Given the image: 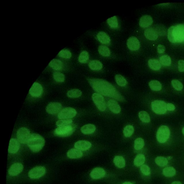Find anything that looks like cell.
Instances as JSON below:
<instances>
[{
	"label": "cell",
	"instance_id": "1",
	"mask_svg": "<svg viewBox=\"0 0 184 184\" xmlns=\"http://www.w3.org/2000/svg\"><path fill=\"white\" fill-rule=\"evenodd\" d=\"M88 81L95 91L101 95L112 98L119 101H123L124 98L112 84L101 79H89Z\"/></svg>",
	"mask_w": 184,
	"mask_h": 184
},
{
	"label": "cell",
	"instance_id": "2",
	"mask_svg": "<svg viewBox=\"0 0 184 184\" xmlns=\"http://www.w3.org/2000/svg\"><path fill=\"white\" fill-rule=\"evenodd\" d=\"M168 37V40L172 43L184 42V23L169 27Z\"/></svg>",
	"mask_w": 184,
	"mask_h": 184
},
{
	"label": "cell",
	"instance_id": "3",
	"mask_svg": "<svg viewBox=\"0 0 184 184\" xmlns=\"http://www.w3.org/2000/svg\"><path fill=\"white\" fill-rule=\"evenodd\" d=\"M27 145L31 151L38 152L42 150L45 144L44 139L38 134H33L31 135L27 143Z\"/></svg>",
	"mask_w": 184,
	"mask_h": 184
},
{
	"label": "cell",
	"instance_id": "4",
	"mask_svg": "<svg viewBox=\"0 0 184 184\" xmlns=\"http://www.w3.org/2000/svg\"><path fill=\"white\" fill-rule=\"evenodd\" d=\"M75 131V127L70 124L67 126L59 127L54 131L56 135L62 137L69 136L73 134Z\"/></svg>",
	"mask_w": 184,
	"mask_h": 184
},
{
	"label": "cell",
	"instance_id": "5",
	"mask_svg": "<svg viewBox=\"0 0 184 184\" xmlns=\"http://www.w3.org/2000/svg\"><path fill=\"white\" fill-rule=\"evenodd\" d=\"M170 134L171 131L169 127L165 126H162L158 130L156 138L160 143H164L169 138Z\"/></svg>",
	"mask_w": 184,
	"mask_h": 184
},
{
	"label": "cell",
	"instance_id": "6",
	"mask_svg": "<svg viewBox=\"0 0 184 184\" xmlns=\"http://www.w3.org/2000/svg\"><path fill=\"white\" fill-rule=\"evenodd\" d=\"M167 104L165 101L156 100L151 104L152 111L156 114L161 115L165 114L167 111Z\"/></svg>",
	"mask_w": 184,
	"mask_h": 184
},
{
	"label": "cell",
	"instance_id": "7",
	"mask_svg": "<svg viewBox=\"0 0 184 184\" xmlns=\"http://www.w3.org/2000/svg\"><path fill=\"white\" fill-rule=\"evenodd\" d=\"M92 97L98 109L101 111H105L107 108L106 104L103 96L98 93H95L93 94Z\"/></svg>",
	"mask_w": 184,
	"mask_h": 184
},
{
	"label": "cell",
	"instance_id": "8",
	"mask_svg": "<svg viewBox=\"0 0 184 184\" xmlns=\"http://www.w3.org/2000/svg\"><path fill=\"white\" fill-rule=\"evenodd\" d=\"M31 136L30 131L25 127H22L18 130L17 136L18 140L21 144L27 143Z\"/></svg>",
	"mask_w": 184,
	"mask_h": 184
},
{
	"label": "cell",
	"instance_id": "9",
	"mask_svg": "<svg viewBox=\"0 0 184 184\" xmlns=\"http://www.w3.org/2000/svg\"><path fill=\"white\" fill-rule=\"evenodd\" d=\"M77 114V111L71 107H67L63 109L59 113L58 118L61 119H69L73 118Z\"/></svg>",
	"mask_w": 184,
	"mask_h": 184
},
{
	"label": "cell",
	"instance_id": "10",
	"mask_svg": "<svg viewBox=\"0 0 184 184\" xmlns=\"http://www.w3.org/2000/svg\"><path fill=\"white\" fill-rule=\"evenodd\" d=\"M46 172V168L42 166H38L32 168L29 171V177L31 179H38L43 176Z\"/></svg>",
	"mask_w": 184,
	"mask_h": 184
},
{
	"label": "cell",
	"instance_id": "11",
	"mask_svg": "<svg viewBox=\"0 0 184 184\" xmlns=\"http://www.w3.org/2000/svg\"><path fill=\"white\" fill-rule=\"evenodd\" d=\"M62 108L61 104L58 102H51L47 106L46 111L49 114L56 115L60 112Z\"/></svg>",
	"mask_w": 184,
	"mask_h": 184
},
{
	"label": "cell",
	"instance_id": "12",
	"mask_svg": "<svg viewBox=\"0 0 184 184\" xmlns=\"http://www.w3.org/2000/svg\"><path fill=\"white\" fill-rule=\"evenodd\" d=\"M43 93L42 86L36 82L33 83L29 91V94L33 97H39L42 96Z\"/></svg>",
	"mask_w": 184,
	"mask_h": 184
},
{
	"label": "cell",
	"instance_id": "13",
	"mask_svg": "<svg viewBox=\"0 0 184 184\" xmlns=\"http://www.w3.org/2000/svg\"><path fill=\"white\" fill-rule=\"evenodd\" d=\"M127 46L131 50L136 51L140 48V44L138 38L132 36L127 40Z\"/></svg>",
	"mask_w": 184,
	"mask_h": 184
},
{
	"label": "cell",
	"instance_id": "14",
	"mask_svg": "<svg viewBox=\"0 0 184 184\" xmlns=\"http://www.w3.org/2000/svg\"><path fill=\"white\" fill-rule=\"evenodd\" d=\"M23 165L20 163H15L11 166L9 170V173L12 176H16L23 171Z\"/></svg>",
	"mask_w": 184,
	"mask_h": 184
},
{
	"label": "cell",
	"instance_id": "15",
	"mask_svg": "<svg viewBox=\"0 0 184 184\" xmlns=\"http://www.w3.org/2000/svg\"><path fill=\"white\" fill-rule=\"evenodd\" d=\"M20 148V144L18 140L12 138L10 141L8 152L9 153L15 154L19 151Z\"/></svg>",
	"mask_w": 184,
	"mask_h": 184
},
{
	"label": "cell",
	"instance_id": "16",
	"mask_svg": "<svg viewBox=\"0 0 184 184\" xmlns=\"http://www.w3.org/2000/svg\"><path fill=\"white\" fill-rule=\"evenodd\" d=\"M105 171L102 168L97 167L94 168L91 172V177L94 179H99L104 177Z\"/></svg>",
	"mask_w": 184,
	"mask_h": 184
},
{
	"label": "cell",
	"instance_id": "17",
	"mask_svg": "<svg viewBox=\"0 0 184 184\" xmlns=\"http://www.w3.org/2000/svg\"><path fill=\"white\" fill-rule=\"evenodd\" d=\"M158 33L155 29L152 28L146 29L144 31V35L148 39L154 41L157 39L158 38Z\"/></svg>",
	"mask_w": 184,
	"mask_h": 184
},
{
	"label": "cell",
	"instance_id": "18",
	"mask_svg": "<svg viewBox=\"0 0 184 184\" xmlns=\"http://www.w3.org/2000/svg\"><path fill=\"white\" fill-rule=\"evenodd\" d=\"M91 147V142L86 140H79L76 142L75 147L76 149L81 151L89 150Z\"/></svg>",
	"mask_w": 184,
	"mask_h": 184
},
{
	"label": "cell",
	"instance_id": "19",
	"mask_svg": "<svg viewBox=\"0 0 184 184\" xmlns=\"http://www.w3.org/2000/svg\"><path fill=\"white\" fill-rule=\"evenodd\" d=\"M107 106L111 112L115 114H118L121 112V108L120 105L114 100H110L107 102Z\"/></svg>",
	"mask_w": 184,
	"mask_h": 184
},
{
	"label": "cell",
	"instance_id": "20",
	"mask_svg": "<svg viewBox=\"0 0 184 184\" xmlns=\"http://www.w3.org/2000/svg\"><path fill=\"white\" fill-rule=\"evenodd\" d=\"M153 19L149 15H145L141 18L139 25L142 28H146L151 26L153 23Z\"/></svg>",
	"mask_w": 184,
	"mask_h": 184
},
{
	"label": "cell",
	"instance_id": "21",
	"mask_svg": "<svg viewBox=\"0 0 184 184\" xmlns=\"http://www.w3.org/2000/svg\"><path fill=\"white\" fill-rule=\"evenodd\" d=\"M67 155L70 158L76 159L82 157L83 156V153L81 150L76 148H72L67 152Z\"/></svg>",
	"mask_w": 184,
	"mask_h": 184
},
{
	"label": "cell",
	"instance_id": "22",
	"mask_svg": "<svg viewBox=\"0 0 184 184\" xmlns=\"http://www.w3.org/2000/svg\"><path fill=\"white\" fill-rule=\"evenodd\" d=\"M98 40L104 44H108L111 42V39L108 35L104 32L101 31L97 35Z\"/></svg>",
	"mask_w": 184,
	"mask_h": 184
},
{
	"label": "cell",
	"instance_id": "23",
	"mask_svg": "<svg viewBox=\"0 0 184 184\" xmlns=\"http://www.w3.org/2000/svg\"><path fill=\"white\" fill-rule=\"evenodd\" d=\"M96 127L95 125L92 124H88L84 125L81 128V132L85 135H90L93 134L95 132Z\"/></svg>",
	"mask_w": 184,
	"mask_h": 184
},
{
	"label": "cell",
	"instance_id": "24",
	"mask_svg": "<svg viewBox=\"0 0 184 184\" xmlns=\"http://www.w3.org/2000/svg\"><path fill=\"white\" fill-rule=\"evenodd\" d=\"M148 66L151 69L154 70H158L162 67L161 64L157 60L150 59L148 62Z\"/></svg>",
	"mask_w": 184,
	"mask_h": 184
},
{
	"label": "cell",
	"instance_id": "25",
	"mask_svg": "<svg viewBox=\"0 0 184 184\" xmlns=\"http://www.w3.org/2000/svg\"><path fill=\"white\" fill-rule=\"evenodd\" d=\"M51 67L56 70H60L62 69L63 64L60 60L53 59L51 61L49 64Z\"/></svg>",
	"mask_w": 184,
	"mask_h": 184
},
{
	"label": "cell",
	"instance_id": "26",
	"mask_svg": "<svg viewBox=\"0 0 184 184\" xmlns=\"http://www.w3.org/2000/svg\"><path fill=\"white\" fill-rule=\"evenodd\" d=\"M89 66L91 70H99L103 68V64L99 60H92L89 63Z\"/></svg>",
	"mask_w": 184,
	"mask_h": 184
},
{
	"label": "cell",
	"instance_id": "27",
	"mask_svg": "<svg viewBox=\"0 0 184 184\" xmlns=\"http://www.w3.org/2000/svg\"><path fill=\"white\" fill-rule=\"evenodd\" d=\"M149 86L150 89L154 91H159L162 89V84L157 80H152L150 82Z\"/></svg>",
	"mask_w": 184,
	"mask_h": 184
},
{
	"label": "cell",
	"instance_id": "28",
	"mask_svg": "<svg viewBox=\"0 0 184 184\" xmlns=\"http://www.w3.org/2000/svg\"><path fill=\"white\" fill-rule=\"evenodd\" d=\"M114 162L115 165L119 168H124L126 164L124 158L121 156H115L114 158Z\"/></svg>",
	"mask_w": 184,
	"mask_h": 184
},
{
	"label": "cell",
	"instance_id": "29",
	"mask_svg": "<svg viewBox=\"0 0 184 184\" xmlns=\"http://www.w3.org/2000/svg\"><path fill=\"white\" fill-rule=\"evenodd\" d=\"M145 160V158L144 154H138L135 158L134 161L135 165L137 167L142 166L144 164Z\"/></svg>",
	"mask_w": 184,
	"mask_h": 184
},
{
	"label": "cell",
	"instance_id": "30",
	"mask_svg": "<svg viewBox=\"0 0 184 184\" xmlns=\"http://www.w3.org/2000/svg\"><path fill=\"white\" fill-rule=\"evenodd\" d=\"M82 95V92L79 89H73L70 90L67 93V96L72 98L79 97Z\"/></svg>",
	"mask_w": 184,
	"mask_h": 184
},
{
	"label": "cell",
	"instance_id": "31",
	"mask_svg": "<svg viewBox=\"0 0 184 184\" xmlns=\"http://www.w3.org/2000/svg\"><path fill=\"white\" fill-rule=\"evenodd\" d=\"M134 128L132 125H127L123 130V133L124 136L126 138H130L134 134Z\"/></svg>",
	"mask_w": 184,
	"mask_h": 184
},
{
	"label": "cell",
	"instance_id": "32",
	"mask_svg": "<svg viewBox=\"0 0 184 184\" xmlns=\"http://www.w3.org/2000/svg\"><path fill=\"white\" fill-rule=\"evenodd\" d=\"M140 120L143 122L148 123L150 122V118L149 114L145 111H140L138 114Z\"/></svg>",
	"mask_w": 184,
	"mask_h": 184
},
{
	"label": "cell",
	"instance_id": "33",
	"mask_svg": "<svg viewBox=\"0 0 184 184\" xmlns=\"http://www.w3.org/2000/svg\"><path fill=\"white\" fill-rule=\"evenodd\" d=\"M164 176L167 177H172L176 174L175 169L173 167H168L164 168L162 171Z\"/></svg>",
	"mask_w": 184,
	"mask_h": 184
},
{
	"label": "cell",
	"instance_id": "34",
	"mask_svg": "<svg viewBox=\"0 0 184 184\" xmlns=\"http://www.w3.org/2000/svg\"><path fill=\"white\" fill-rule=\"evenodd\" d=\"M98 51L99 54L104 56H109L111 55V51L107 46H100L98 48Z\"/></svg>",
	"mask_w": 184,
	"mask_h": 184
},
{
	"label": "cell",
	"instance_id": "35",
	"mask_svg": "<svg viewBox=\"0 0 184 184\" xmlns=\"http://www.w3.org/2000/svg\"><path fill=\"white\" fill-rule=\"evenodd\" d=\"M159 60L160 63L165 66H170L172 63L171 58L168 55H164L160 56Z\"/></svg>",
	"mask_w": 184,
	"mask_h": 184
},
{
	"label": "cell",
	"instance_id": "36",
	"mask_svg": "<svg viewBox=\"0 0 184 184\" xmlns=\"http://www.w3.org/2000/svg\"><path fill=\"white\" fill-rule=\"evenodd\" d=\"M107 23L111 28L116 29L118 26V19L116 16L107 19Z\"/></svg>",
	"mask_w": 184,
	"mask_h": 184
},
{
	"label": "cell",
	"instance_id": "37",
	"mask_svg": "<svg viewBox=\"0 0 184 184\" xmlns=\"http://www.w3.org/2000/svg\"><path fill=\"white\" fill-rule=\"evenodd\" d=\"M145 142L144 139L141 138L136 139L134 142V148L137 150L142 149L144 148Z\"/></svg>",
	"mask_w": 184,
	"mask_h": 184
},
{
	"label": "cell",
	"instance_id": "38",
	"mask_svg": "<svg viewBox=\"0 0 184 184\" xmlns=\"http://www.w3.org/2000/svg\"><path fill=\"white\" fill-rule=\"evenodd\" d=\"M115 80L117 83L121 87H124L127 83L126 79L122 76L120 75H115Z\"/></svg>",
	"mask_w": 184,
	"mask_h": 184
},
{
	"label": "cell",
	"instance_id": "39",
	"mask_svg": "<svg viewBox=\"0 0 184 184\" xmlns=\"http://www.w3.org/2000/svg\"><path fill=\"white\" fill-rule=\"evenodd\" d=\"M89 53L86 51H83L80 53L79 57V61L81 63H85L89 59Z\"/></svg>",
	"mask_w": 184,
	"mask_h": 184
},
{
	"label": "cell",
	"instance_id": "40",
	"mask_svg": "<svg viewBox=\"0 0 184 184\" xmlns=\"http://www.w3.org/2000/svg\"><path fill=\"white\" fill-rule=\"evenodd\" d=\"M155 162L157 165L160 167H164L168 163L167 158L163 156H158L155 158Z\"/></svg>",
	"mask_w": 184,
	"mask_h": 184
},
{
	"label": "cell",
	"instance_id": "41",
	"mask_svg": "<svg viewBox=\"0 0 184 184\" xmlns=\"http://www.w3.org/2000/svg\"><path fill=\"white\" fill-rule=\"evenodd\" d=\"M54 79L58 83H63L65 80V76L63 74L60 72H55L53 74Z\"/></svg>",
	"mask_w": 184,
	"mask_h": 184
},
{
	"label": "cell",
	"instance_id": "42",
	"mask_svg": "<svg viewBox=\"0 0 184 184\" xmlns=\"http://www.w3.org/2000/svg\"><path fill=\"white\" fill-rule=\"evenodd\" d=\"M172 85L174 89L178 91H181L183 89V85L181 82L177 80H173L171 82Z\"/></svg>",
	"mask_w": 184,
	"mask_h": 184
},
{
	"label": "cell",
	"instance_id": "43",
	"mask_svg": "<svg viewBox=\"0 0 184 184\" xmlns=\"http://www.w3.org/2000/svg\"><path fill=\"white\" fill-rule=\"evenodd\" d=\"M72 122L73 121L71 119H62L58 121L56 124L58 127H62L72 124Z\"/></svg>",
	"mask_w": 184,
	"mask_h": 184
},
{
	"label": "cell",
	"instance_id": "44",
	"mask_svg": "<svg viewBox=\"0 0 184 184\" xmlns=\"http://www.w3.org/2000/svg\"><path fill=\"white\" fill-rule=\"evenodd\" d=\"M58 55L60 57L65 59H70L72 56L71 52L69 50L66 49L61 50L59 53Z\"/></svg>",
	"mask_w": 184,
	"mask_h": 184
},
{
	"label": "cell",
	"instance_id": "45",
	"mask_svg": "<svg viewBox=\"0 0 184 184\" xmlns=\"http://www.w3.org/2000/svg\"><path fill=\"white\" fill-rule=\"evenodd\" d=\"M140 170L142 173L145 175H150V169L148 166L146 165H143L141 166Z\"/></svg>",
	"mask_w": 184,
	"mask_h": 184
},
{
	"label": "cell",
	"instance_id": "46",
	"mask_svg": "<svg viewBox=\"0 0 184 184\" xmlns=\"http://www.w3.org/2000/svg\"><path fill=\"white\" fill-rule=\"evenodd\" d=\"M178 68L180 72L184 71V60H179L178 62Z\"/></svg>",
	"mask_w": 184,
	"mask_h": 184
},
{
	"label": "cell",
	"instance_id": "47",
	"mask_svg": "<svg viewBox=\"0 0 184 184\" xmlns=\"http://www.w3.org/2000/svg\"><path fill=\"white\" fill-rule=\"evenodd\" d=\"M165 48L163 45H158L157 48L158 52L159 54L163 53L165 52Z\"/></svg>",
	"mask_w": 184,
	"mask_h": 184
},
{
	"label": "cell",
	"instance_id": "48",
	"mask_svg": "<svg viewBox=\"0 0 184 184\" xmlns=\"http://www.w3.org/2000/svg\"><path fill=\"white\" fill-rule=\"evenodd\" d=\"M175 109V107L172 103H168L167 104V110L169 111H173Z\"/></svg>",
	"mask_w": 184,
	"mask_h": 184
},
{
	"label": "cell",
	"instance_id": "49",
	"mask_svg": "<svg viewBox=\"0 0 184 184\" xmlns=\"http://www.w3.org/2000/svg\"><path fill=\"white\" fill-rule=\"evenodd\" d=\"M172 184H182L180 182L178 181H175L173 182Z\"/></svg>",
	"mask_w": 184,
	"mask_h": 184
},
{
	"label": "cell",
	"instance_id": "50",
	"mask_svg": "<svg viewBox=\"0 0 184 184\" xmlns=\"http://www.w3.org/2000/svg\"><path fill=\"white\" fill-rule=\"evenodd\" d=\"M123 184H133L132 183L130 182H125L123 183Z\"/></svg>",
	"mask_w": 184,
	"mask_h": 184
},
{
	"label": "cell",
	"instance_id": "51",
	"mask_svg": "<svg viewBox=\"0 0 184 184\" xmlns=\"http://www.w3.org/2000/svg\"><path fill=\"white\" fill-rule=\"evenodd\" d=\"M182 132L183 134L184 135V127H183V128L182 129Z\"/></svg>",
	"mask_w": 184,
	"mask_h": 184
}]
</instances>
